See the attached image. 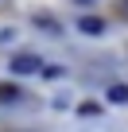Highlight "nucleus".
I'll list each match as a JSON object with an SVG mask.
<instances>
[{
    "mask_svg": "<svg viewBox=\"0 0 128 132\" xmlns=\"http://www.w3.org/2000/svg\"><path fill=\"white\" fill-rule=\"evenodd\" d=\"M39 66H43V58H39V54H31V51H23V54H12L8 70H12L16 78H27V74H39Z\"/></svg>",
    "mask_w": 128,
    "mask_h": 132,
    "instance_id": "nucleus-1",
    "label": "nucleus"
},
{
    "mask_svg": "<svg viewBox=\"0 0 128 132\" xmlns=\"http://www.w3.org/2000/svg\"><path fill=\"white\" fill-rule=\"evenodd\" d=\"M78 27H82L86 35H101V31H105V20H97V16H82Z\"/></svg>",
    "mask_w": 128,
    "mask_h": 132,
    "instance_id": "nucleus-2",
    "label": "nucleus"
},
{
    "mask_svg": "<svg viewBox=\"0 0 128 132\" xmlns=\"http://www.w3.org/2000/svg\"><path fill=\"white\" fill-rule=\"evenodd\" d=\"M109 101H113V105H128V86H124V82H113V86H109Z\"/></svg>",
    "mask_w": 128,
    "mask_h": 132,
    "instance_id": "nucleus-3",
    "label": "nucleus"
},
{
    "mask_svg": "<svg viewBox=\"0 0 128 132\" xmlns=\"http://www.w3.org/2000/svg\"><path fill=\"white\" fill-rule=\"evenodd\" d=\"M16 101H23V93L16 86H0V105H16Z\"/></svg>",
    "mask_w": 128,
    "mask_h": 132,
    "instance_id": "nucleus-4",
    "label": "nucleus"
},
{
    "mask_svg": "<svg viewBox=\"0 0 128 132\" xmlns=\"http://www.w3.org/2000/svg\"><path fill=\"white\" fill-rule=\"evenodd\" d=\"M35 23H39L43 31H50V35H62V23H58V20H50V16H35Z\"/></svg>",
    "mask_w": 128,
    "mask_h": 132,
    "instance_id": "nucleus-5",
    "label": "nucleus"
},
{
    "mask_svg": "<svg viewBox=\"0 0 128 132\" xmlns=\"http://www.w3.org/2000/svg\"><path fill=\"white\" fill-rule=\"evenodd\" d=\"M120 16H124V20H128V0H120Z\"/></svg>",
    "mask_w": 128,
    "mask_h": 132,
    "instance_id": "nucleus-6",
    "label": "nucleus"
},
{
    "mask_svg": "<svg viewBox=\"0 0 128 132\" xmlns=\"http://www.w3.org/2000/svg\"><path fill=\"white\" fill-rule=\"evenodd\" d=\"M74 4H93V0H74Z\"/></svg>",
    "mask_w": 128,
    "mask_h": 132,
    "instance_id": "nucleus-7",
    "label": "nucleus"
}]
</instances>
